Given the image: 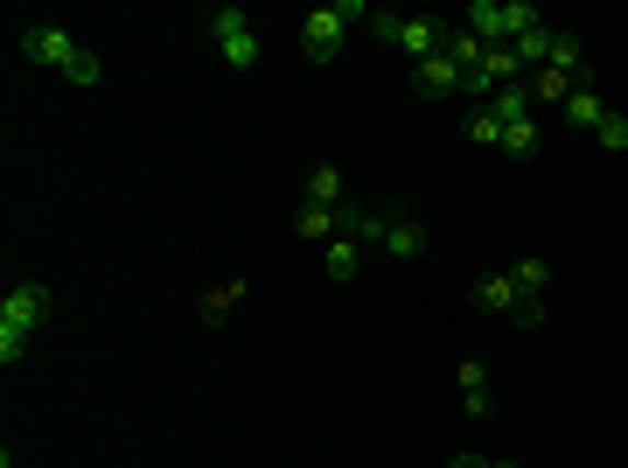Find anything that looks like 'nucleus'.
<instances>
[{"mask_svg": "<svg viewBox=\"0 0 628 468\" xmlns=\"http://www.w3.org/2000/svg\"><path fill=\"white\" fill-rule=\"evenodd\" d=\"M14 43H22V56H28V64H49V70H64V78L70 84H105V64H99V56H91L84 43H70V35L64 28H49V22H28L22 35H14Z\"/></svg>", "mask_w": 628, "mask_h": 468, "instance_id": "obj_1", "label": "nucleus"}, {"mask_svg": "<svg viewBox=\"0 0 628 468\" xmlns=\"http://www.w3.org/2000/svg\"><path fill=\"white\" fill-rule=\"evenodd\" d=\"M49 322V287L43 279H22V287H8V301H0V364H22L28 357V335Z\"/></svg>", "mask_w": 628, "mask_h": 468, "instance_id": "obj_2", "label": "nucleus"}, {"mask_svg": "<svg viewBox=\"0 0 628 468\" xmlns=\"http://www.w3.org/2000/svg\"><path fill=\"white\" fill-rule=\"evenodd\" d=\"M350 22H370L364 0H321L315 14H300V49H308V64H335L342 35H350Z\"/></svg>", "mask_w": 628, "mask_h": 468, "instance_id": "obj_3", "label": "nucleus"}, {"mask_svg": "<svg viewBox=\"0 0 628 468\" xmlns=\"http://www.w3.org/2000/svg\"><path fill=\"white\" fill-rule=\"evenodd\" d=\"M545 14L530 8V0H468L461 8V28L482 35V43H517V35H530Z\"/></svg>", "mask_w": 628, "mask_h": 468, "instance_id": "obj_4", "label": "nucleus"}, {"mask_svg": "<svg viewBox=\"0 0 628 468\" xmlns=\"http://www.w3.org/2000/svg\"><path fill=\"white\" fill-rule=\"evenodd\" d=\"M370 28L385 35V43H398L412 56V64H426V56H441L447 49V35H454V22H441V14H370Z\"/></svg>", "mask_w": 628, "mask_h": 468, "instance_id": "obj_5", "label": "nucleus"}, {"mask_svg": "<svg viewBox=\"0 0 628 468\" xmlns=\"http://www.w3.org/2000/svg\"><path fill=\"white\" fill-rule=\"evenodd\" d=\"M209 43H217V56L231 70H259V28H252V14L244 8H209Z\"/></svg>", "mask_w": 628, "mask_h": 468, "instance_id": "obj_6", "label": "nucleus"}, {"mask_svg": "<svg viewBox=\"0 0 628 468\" xmlns=\"http://www.w3.org/2000/svg\"><path fill=\"white\" fill-rule=\"evenodd\" d=\"M391 259H426V224L419 217H398V210H385V238H377Z\"/></svg>", "mask_w": 628, "mask_h": 468, "instance_id": "obj_7", "label": "nucleus"}, {"mask_svg": "<svg viewBox=\"0 0 628 468\" xmlns=\"http://www.w3.org/2000/svg\"><path fill=\"white\" fill-rule=\"evenodd\" d=\"M412 84H419V99H447V91H461V64L441 49V56H426V64H412Z\"/></svg>", "mask_w": 628, "mask_h": 468, "instance_id": "obj_8", "label": "nucleus"}, {"mask_svg": "<svg viewBox=\"0 0 628 468\" xmlns=\"http://www.w3.org/2000/svg\"><path fill=\"white\" fill-rule=\"evenodd\" d=\"M573 84H586V78H566V70H530V78H524L530 105H566V99H573Z\"/></svg>", "mask_w": 628, "mask_h": 468, "instance_id": "obj_9", "label": "nucleus"}, {"mask_svg": "<svg viewBox=\"0 0 628 468\" xmlns=\"http://www.w3.org/2000/svg\"><path fill=\"white\" fill-rule=\"evenodd\" d=\"M559 112H566L573 126H586V134H601V119H607V99H601L594 84H573V99H566Z\"/></svg>", "mask_w": 628, "mask_h": 468, "instance_id": "obj_10", "label": "nucleus"}, {"mask_svg": "<svg viewBox=\"0 0 628 468\" xmlns=\"http://www.w3.org/2000/svg\"><path fill=\"white\" fill-rule=\"evenodd\" d=\"M308 203H321V210H342V203H350V190H342V168H335V161H321L315 175H308Z\"/></svg>", "mask_w": 628, "mask_h": 468, "instance_id": "obj_11", "label": "nucleus"}, {"mask_svg": "<svg viewBox=\"0 0 628 468\" xmlns=\"http://www.w3.org/2000/svg\"><path fill=\"white\" fill-rule=\"evenodd\" d=\"M238 301H244V279H224V287H209V294H203V308H196V315H203L209 329H224V322H231V308H238Z\"/></svg>", "mask_w": 628, "mask_h": 468, "instance_id": "obj_12", "label": "nucleus"}, {"mask_svg": "<svg viewBox=\"0 0 628 468\" xmlns=\"http://www.w3.org/2000/svg\"><path fill=\"white\" fill-rule=\"evenodd\" d=\"M356 266H364V252H356V238H329V252H321V273H329L335 287H342V279H356Z\"/></svg>", "mask_w": 628, "mask_h": 468, "instance_id": "obj_13", "label": "nucleus"}, {"mask_svg": "<svg viewBox=\"0 0 628 468\" xmlns=\"http://www.w3.org/2000/svg\"><path fill=\"white\" fill-rule=\"evenodd\" d=\"M294 231L308 238V246H321V238H342V217H335V210H321V203H300Z\"/></svg>", "mask_w": 628, "mask_h": 468, "instance_id": "obj_14", "label": "nucleus"}, {"mask_svg": "<svg viewBox=\"0 0 628 468\" xmlns=\"http://www.w3.org/2000/svg\"><path fill=\"white\" fill-rule=\"evenodd\" d=\"M551 43H559V28H530V35H517V64H524V78H530V70H545L551 64Z\"/></svg>", "mask_w": 628, "mask_h": 468, "instance_id": "obj_15", "label": "nucleus"}, {"mask_svg": "<svg viewBox=\"0 0 628 468\" xmlns=\"http://www.w3.org/2000/svg\"><path fill=\"white\" fill-rule=\"evenodd\" d=\"M475 308H482V315H510V308H517V287H510V273H489L482 287H475Z\"/></svg>", "mask_w": 628, "mask_h": 468, "instance_id": "obj_16", "label": "nucleus"}, {"mask_svg": "<svg viewBox=\"0 0 628 468\" xmlns=\"http://www.w3.org/2000/svg\"><path fill=\"white\" fill-rule=\"evenodd\" d=\"M489 112H496L503 126H524V119H530V91H524V84H503L496 99H489Z\"/></svg>", "mask_w": 628, "mask_h": 468, "instance_id": "obj_17", "label": "nucleus"}, {"mask_svg": "<svg viewBox=\"0 0 628 468\" xmlns=\"http://www.w3.org/2000/svg\"><path fill=\"white\" fill-rule=\"evenodd\" d=\"M461 134H468L475 147H503V119H496V112H489V105H475V112H468V126H461Z\"/></svg>", "mask_w": 628, "mask_h": 468, "instance_id": "obj_18", "label": "nucleus"}, {"mask_svg": "<svg viewBox=\"0 0 628 468\" xmlns=\"http://www.w3.org/2000/svg\"><path fill=\"white\" fill-rule=\"evenodd\" d=\"M538 140H545V134H538V119L503 126V155H510V161H530V155H538Z\"/></svg>", "mask_w": 628, "mask_h": 468, "instance_id": "obj_19", "label": "nucleus"}, {"mask_svg": "<svg viewBox=\"0 0 628 468\" xmlns=\"http://www.w3.org/2000/svg\"><path fill=\"white\" fill-rule=\"evenodd\" d=\"M482 49H489V43H482V35H468V28H454V35H447V56L461 64V78H468L475 64H482Z\"/></svg>", "mask_w": 628, "mask_h": 468, "instance_id": "obj_20", "label": "nucleus"}, {"mask_svg": "<svg viewBox=\"0 0 628 468\" xmlns=\"http://www.w3.org/2000/svg\"><path fill=\"white\" fill-rule=\"evenodd\" d=\"M601 147H607V155H628V119H621V112H607V119H601V134H594Z\"/></svg>", "mask_w": 628, "mask_h": 468, "instance_id": "obj_21", "label": "nucleus"}, {"mask_svg": "<svg viewBox=\"0 0 628 468\" xmlns=\"http://www.w3.org/2000/svg\"><path fill=\"white\" fill-rule=\"evenodd\" d=\"M545 70H566V78H580V43L573 35H559V43H551V64Z\"/></svg>", "mask_w": 628, "mask_h": 468, "instance_id": "obj_22", "label": "nucleus"}, {"mask_svg": "<svg viewBox=\"0 0 628 468\" xmlns=\"http://www.w3.org/2000/svg\"><path fill=\"white\" fill-rule=\"evenodd\" d=\"M461 413L468 420H496V391H489V385L482 391H461Z\"/></svg>", "mask_w": 628, "mask_h": 468, "instance_id": "obj_23", "label": "nucleus"}, {"mask_svg": "<svg viewBox=\"0 0 628 468\" xmlns=\"http://www.w3.org/2000/svg\"><path fill=\"white\" fill-rule=\"evenodd\" d=\"M454 385H461V391H482V385H489V370L475 364V357H461V370H454Z\"/></svg>", "mask_w": 628, "mask_h": 468, "instance_id": "obj_24", "label": "nucleus"}, {"mask_svg": "<svg viewBox=\"0 0 628 468\" xmlns=\"http://www.w3.org/2000/svg\"><path fill=\"white\" fill-rule=\"evenodd\" d=\"M447 468H489V461H482V455H454Z\"/></svg>", "mask_w": 628, "mask_h": 468, "instance_id": "obj_25", "label": "nucleus"}, {"mask_svg": "<svg viewBox=\"0 0 628 468\" xmlns=\"http://www.w3.org/2000/svg\"><path fill=\"white\" fill-rule=\"evenodd\" d=\"M0 468H14V455H0Z\"/></svg>", "mask_w": 628, "mask_h": 468, "instance_id": "obj_26", "label": "nucleus"}, {"mask_svg": "<svg viewBox=\"0 0 628 468\" xmlns=\"http://www.w3.org/2000/svg\"><path fill=\"white\" fill-rule=\"evenodd\" d=\"M489 468H517V461H489Z\"/></svg>", "mask_w": 628, "mask_h": 468, "instance_id": "obj_27", "label": "nucleus"}]
</instances>
